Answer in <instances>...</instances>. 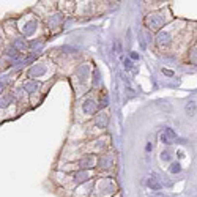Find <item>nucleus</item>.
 Returning <instances> with one entry per match:
<instances>
[{"mask_svg": "<svg viewBox=\"0 0 197 197\" xmlns=\"http://www.w3.org/2000/svg\"><path fill=\"white\" fill-rule=\"evenodd\" d=\"M170 172H180V164L173 162V164H172V167H170Z\"/></svg>", "mask_w": 197, "mask_h": 197, "instance_id": "obj_4", "label": "nucleus"}, {"mask_svg": "<svg viewBox=\"0 0 197 197\" xmlns=\"http://www.w3.org/2000/svg\"><path fill=\"white\" fill-rule=\"evenodd\" d=\"M148 186H150V188H153V189H159V188H161V185L156 183L155 180H151V178H150V181H148Z\"/></svg>", "mask_w": 197, "mask_h": 197, "instance_id": "obj_3", "label": "nucleus"}, {"mask_svg": "<svg viewBox=\"0 0 197 197\" xmlns=\"http://www.w3.org/2000/svg\"><path fill=\"white\" fill-rule=\"evenodd\" d=\"M186 112L189 113V115H192V113L196 112V103L194 101H189L188 106H186Z\"/></svg>", "mask_w": 197, "mask_h": 197, "instance_id": "obj_2", "label": "nucleus"}, {"mask_svg": "<svg viewBox=\"0 0 197 197\" xmlns=\"http://www.w3.org/2000/svg\"><path fill=\"white\" fill-rule=\"evenodd\" d=\"M175 132L172 131V129H164V132H162V136H161V141L164 142V143H172L173 141H175Z\"/></svg>", "mask_w": 197, "mask_h": 197, "instance_id": "obj_1", "label": "nucleus"}]
</instances>
